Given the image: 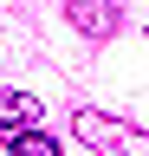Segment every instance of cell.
Here are the masks:
<instances>
[{
    "label": "cell",
    "mask_w": 149,
    "mask_h": 156,
    "mask_svg": "<svg viewBox=\"0 0 149 156\" xmlns=\"http://www.w3.org/2000/svg\"><path fill=\"white\" fill-rule=\"evenodd\" d=\"M71 130H78V143H91L97 156H149V136H143V130H130L123 117L78 111V117H71Z\"/></svg>",
    "instance_id": "6da1fadb"
},
{
    "label": "cell",
    "mask_w": 149,
    "mask_h": 156,
    "mask_svg": "<svg viewBox=\"0 0 149 156\" xmlns=\"http://www.w3.org/2000/svg\"><path fill=\"white\" fill-rule=\"evenodd\" d=\"M32 124H39V98H32V91H0V130L20 136Z\"/></svg>",
    "instance_id": "7a4b0ae2"
},
{
    "label": "cell",
    "mask_w": 149,
    "mask_h": 156,
    "mask_svg": "<svg viewBox=\"0 0 149 156\" xmlns=\"http://www.w3.org/2000/svg\"><path fill=\"white\" fill-rule=\"evenodd\" d=\"M7 150H13V156H59L65 143H59L52 130H20V136H7Z\"/></svg>",
    "instance_id": "3957f363"
},
{
    "label": "cell",
    "mask_w": 149,
    "mask_h": 156,
    "mask_svg": "<svg viewBox=\"0 0 149 156\" xmlns=\"http://www.w3.org/2000/svg\"><path fill=\"white\" fill-rule=\"evenodd\" d=\"M65 20H78L84 33H110L117 26V7H65Z\"/></svg>",
    "instance_id": "277c9868"
}]
</instances>
